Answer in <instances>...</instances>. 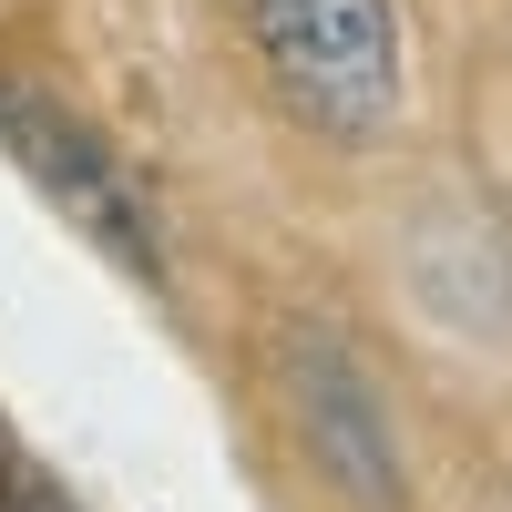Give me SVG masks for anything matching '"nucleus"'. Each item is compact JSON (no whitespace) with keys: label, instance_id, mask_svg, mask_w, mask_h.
<instances>
[{"label":"nucleus","instance_id":"obj_2","mask_svg":"<svg viewBox=\"0 0 512 512\" xmlns=\"http://www.w3.org/2000/svg\"><path fill=\"white\" fill-rule=\"evenodd\" d=\"M0 154L52 195V216H72V236H93L123 277L164 287V236H154V205L144 185L123 175V154L82 123L72 103L31 93V82H0Z\"/></svg>","mask_w":512,"mask_h":512},{"label":"nucleus","instance_id":"obj_1","mask_svg":"<svg viewBox=\"0 0 512 512\" xmlns=\"http://www.w3.org/2000/svg\"><path fill=\"white\" fill-rule=\"evenodd\" d=\"M277 103L328 144H369L400 113V21L390 0H246Z\"/></svg>","mask_w":512,"mask_h":512},{"label":"nucleus","instance_id":"obj_3","mask_svg":"<svg viewBox=\"0 0 512 512\" xmlns=\"http://www.w3.org/2000/svg\"><path fill=\"white\" fill-rule=\"evenodd\" d=\"M277 390H287V420L308 441V461L338 492L359 512H400V431H390V400H379V379L349 338L297 318L277 338Z\"/></svg>","mask_w":512,"mask_h":512},{"label":"nucleus","instance_id":"obj_4","mask_svg":"<svg viewBox=\"0 0 512 512\" xmlns=\"http://www.w3.org/2000/svg\"><path fill=\"white\" fill-rule=\"evenodd\" d=\"M0 512H72V492L41 472L31 451H11V441H0Z\"/></svg>","mask_w":512,"mask_h":512}]
</instances>
